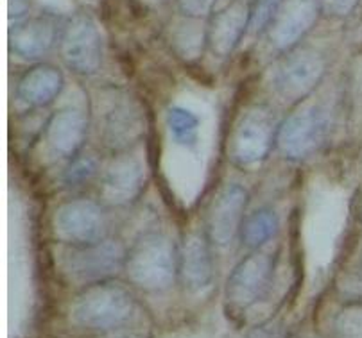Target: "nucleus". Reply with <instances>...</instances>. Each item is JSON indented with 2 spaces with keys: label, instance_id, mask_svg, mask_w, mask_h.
Instances as JSON below:
<instances>
[{
  "label": "nucleus",
  "instance_id": "obj_15",
  "mask_svg": "<svg viewBox=\"0 0 362 338\" xmlns=\"http://www.w3.org/2000/svg\"><path fill=\"white\" fill-rule=\"evenodd\" d=\"M206 233L192 231L180 249V272L183 284L190 292H203L214 281V256Z\"/></svg>",
  "mask_w": 362,
  "mask_h": 338
},
{
  "label": "nucleus",
  "instance_id": "obj_7",
  "mask_svg": "<svg viewBox=\"0 0 362 338\" xmlns=\"http://www.w3.org/2000/svg\"><path fill=\"white\" fill-rule=\"evenodd\" d=\"M330 131L328 113L320 106H305L291 113L278 126L276 149L286 159L301 162L313 156L327 140Z\"/></svg>",
  "mask_w": 362,
  "mask_h": 338
},
{
  "label": "nucleus",
  "instance_id": "obj_23",
  "mask_svg": "<svg viewBox=\"0 0 362 338\" xmlns=\"http://www.w3.org/2000/svg\"><path fill=\"white\" fill-rule=\"evenodd\" d=\"M97 172H99V159L93 154H79L66 167L63 181H65L66 186L76 188V186L90 183L97 176Z\"/></svg>",
  "mask_w": 362,
  "mask_h": 338
},
{
  "label": "nucleus",
  "instance_id": "obj_27",
  "mask_svg": "<svg viewBox=\"0 0 362 338\" xmlns=\"http://www.w3.org/2000/svg\"><path fill=\"white\" fill-rule=\"evenodd\" d=\"M244 338H287V331L284 327V324L271 320V322L258 324L257 327L247 331V334Z\"/></svg>",
  "mask_w": 362,
  "mask_h": 338
},
{
  "label": "nucleus",
  "instance_id": "obj_26",
  "mask_svg": "<svg viewBox=\"0 0 362 338\" xmlns=\"http://www.w3.org/2000/svg\"><path fill=\"white\" fill-rule=\"evenodd\" d=\"M177 8L187 18H204L212 13L217 0H176Z\"/></svg>",
  "mask_w": 362,
  "mask_h": 338
},
{
  "label": "nucleus",
  "instance_id": "obj_19",
  "mask_svg": "<svg viewBox=\"0 0 362 338\" xmlns=\"http://www.w3.org/2000/svg\"><path fill=\"white\" fill-rule=\"evenodd\" d=\"M335 294L344 304L362 303V242L335 276Z\"/></svg>",
  "mask_w": 362,
  "mask_h": 338
},
{
  "label": "nucleus",
  "instance_id": "obj_8",
  "mask_svg": "<svg viewBox=\"0 0 362 338\" xmlns=\"http://www.w3.org/2000/svg\"><path fill=\"white\" fill-rule=\"evenodd\" d=\"M327 72V61L313 49H294L287 52L273 73V90L286 104H300L307 99Z\"/></svg>",
  "mask_w": 362,
  "mask_h": 338
},
{
  "label": "nucleus",
  "instance_id": "obj_6",
  "mask_svg": "<svg viewBox=\"0 0 362 338\" xmlns=\"http://www.w3.org/2000/svg\"><path fill=\"white\" fill-rule=\"evenodd\" d=\"M278 126L273 113L264 106L246 109L228 138V158L237 167H253L267 158L276 143Z\"/></svg>",
  "mask_w": 362,
  "mask_h": 338
},
{
  "label": "nucleus",
  "instance_id": "obj_13",
  "mask_svg": "<svg viewBox=\"0 0 362 338\" xmlns=\"http://www.w3.org/2000/svg\"><path fill=\"white\" fill-rule=\"evenodd\" d=\"M321 15L320 0H286L267 29L271 47L280 54L296 49Z\"/></svg>",
  "mask_w": 362,
  "mask_h": 338
},
{
  "label": "nucleus",
  "instance_id": "obj_20",
  "mask_svg": "<svg viewBox=\"0 0 362 338\" xmlns=\"http://www.w3.org/2000/svg\"><path fill=\"white\" fill-rule=\"evenodd\" d=\"M278 231V217L269 207H260L244 219L240 239L247 249L258 251L266 246Z\"/></svg>",
  "mask_w": 362,
  "mask_h": 338
},
{
  "label": "nucleus",
  "instance_id": "obj_12",
  "mask_svg": "<svg viewBox=\"0 0 362 338\" xmlns=\"http://www.w3.org/2000/svg\"><path fill=\"white\" fill-rule=\"evenodd\" d=\"M250 193L240 185H226L214 197L206 213V236L214 246H230L244 224Z\"/></svg>",
  "mask_w": 362,
  "mask_h": 338
},
{
  "label": "nucleus",
  "instance_id": "obj_21",
  "mask_svg": "<svg viewBox=\"0 0 362 338\" xmlns=\"http://www.w3.org/2000/svg\"><path fill=\"white\" fill-rule=\"evenodd\" d=\"M167 126L173 135V140L180 145L190 147L197 142V129H199V119L192 111L180 106H174L167 111Z\"/></svg>",
  "mask_w": 362,
  "mask_h": 338
},
{
  "label": "nucleus",
  "instance_id": "obj_1",
  "mask_svg": "<svg viewBox=\"0 0 362 338\" xmlns=\"http://www.w3.org/2000/svg\"><path fill=\"white\" fill-rule=\"evenodd\" d=\"M97 138L105 149L122 154L146 135V115L139 100L124 90L100 92L93 106Z\"/></svg>",
  "mask_w": 362,
  "mask_h": 338
},
{
  "label": "nucleus",
  "instance_id": "obj_17",
  "mask_svg": "<svg viewBox=\"0 0 362 338\" xmlns=\"http://www.w3.org/2000/svg\"><path fill=\"white\" fill-rule=\"evenodd\" d=\"M63 88V73L52 65H36L20 77L16 95L29 108H45Z\"/></svg>",
  "mask_w": 362,
  "mask_h": 338
},
{
  "label": "nucleus",
  "instance_id": "obj_29",
  "mask_svg": "<svg viewBox=\"0 0 362 338\" xmlns=\"http://www.w3.org/2000/svg\"><path fill=\"white\" fill-rule=\"evenodd\" d=\"M120 338H144V337H140V334H124V337Z\"/></svg>",
  "mask_w": 362,
  "mask_h": 338
},
{
  "label": "nucleus",
  "instance_id": "obj_24",
  "mask_svg": "<svg viewBox=\"0 0 362 338\" xmlns=\"http://www.w3.org/2000/svg\"><path fill=\"white\" fill-rule=\"evenodd\" d=\"M286 0H257L255 6H251L250 16V32L251 35H260L273 23L274 16L280 11L281 4Z\"/></svg>",
  "mask_w": 362,
  "mask_h": 338
},
{
  "label": "nucleus",
  "instance_id": "obj_10",
  "mask_svg": "<svg viewBox=\"0 0 362 338\" xmlns=\"http://www.w3.org/2000/svg\"><path fill=\"white\" fill-rule=\"evenodd\" d=\"M59 54L66 68L83 77L93 76L103 63V43L95 20L88 13H76L62 35Z\"/></svg>",
  "mask_w": 362,
  "mask_h": 338
},
{
  "label": "nucleus",
  "instance_id": "obj_5",
  "mask_svg": "<svg viewBox=\"0 0 362 338\" xmlns=\"http://www.w3.org/2000/svg\"><path fill=\"white\" fill-rule=\"evenodd\" d=\"M274 256L266 251H253L244 256L231 270L224 289V304L228 313L244 317L267 296L273 283Z\"/></svg>",
  "mask_w": 362,
  "mask_h": 338
},
{
  "label": "nucleus",
  "instance_id": "obj_14",
  "mask_svg": "<svg viewBox=\"0 0 362 338\" xmlns=\"http://www.w3.org/2000/svg\"><path fill=\"white\" fill-rule=\"evenodd\" d=\"M250 16L251 6L246 0H231L221 11L214 13L204 31V43L216 58L224 59L231 56L244 32L250 31Z\"/></svg>",
  "mask_w": 362,
  "mask_h": 338
},
{
  "label": "nucleus",
  "instance_id": "obj_3",
  "mask_svg": "<svg viewBox=\"0 0 362 338\" xmlns=\"http://www.w3.org/2000/svg\"><path fill=\"white\" fill-rule=\"evenodd\" d=\"M135 313V297L126 286L105 281L86 286L70 308V319L76 326L92 331L120 327Z\"/></svg>",
  "mask_w": 362,
  "mask_h": 338
},
{
  "label": "nucleus",
  "instance_id": "obj_28",
  "mask_svg": "<svg viewBox=\"0 0 362 338\" xmlns=\"http://www.w3.org/2000/svg\"><path fill=\"white\" fill-rule=\"evenodd\" d=\"M29 0H9V20L18 22L20 18L28 15Z\"/></svg>",
  "mask_w": 362,
  "mask_h": 338
},
{
  "label": "nucleus",
  "instance_id": "obj_11",
  "mask_svg": "<svg viewBox=\"0 0 362 338\" xmlns=\"http://www.w3.org/2000/svg\"><path fill=\"white\" fill-rule=\"evenodd\" d=\"M147 183L146 165L129 152L115 154V158L100 177L99 195L108 206H127L142 195Z\"/></svg>",
  "mask_w": 362,
  "mask_h": 338
},
{
  "label": "nucleus",
  "instance_id": "obj_16",
  "mask_svg": "<svg viewBox=\"0 0 362 338\" xmlns=\"http://www.w3.org/2000/svg\"><path fill=\"white\" fill-rule=\"evenodd\" d=\"M88 133V116L77 108H65L50 116L45 127L47 145L56 156L74 159L81 154Z\"/></svg>",
  "mask_w": 362,
  "mask_h": 338
},
{
  "label": "nucleus",
  "instance_id": "obj_4",
  "mask_svg": "<svg viewBox=\"0 0 362 338\" xmlns=\"http://www.w3.org/2000/svg\"><path fill=\"white\" fill-rule=\"evenodd\" d=\"M127 249L120 240L105 239L90 246H65L58 265L63 276L83 289L112 281L126 267Z\"/></svg>",
  "mask_w": 362,
  "mask_h": 338
},
{
  "label": "nucleus",
  "instance_id": "obj_22",
  "mask_svg": "<svg viewBox=\"0 0 362 338\" xmlns=\"http://www.w3.org/2000/svg\"><path fill=\"white\" fill-rule=\"evenodd\" d=\"M330 338H362V303L344 304L330 320Z\"/></svg>",
  "mask_w": 362,
  "mask_h": 338
},
{
  "label": "nucleus",
  "instance_id": "obj_2",
  "mask_svg": "<svg viewBox=\"0 0 362 338\" xmlns=\"http://www.w3.org/2000/svg\"><path fill=\"white\" fill-rule=\"evenodd\" d=\"M124 270L140 290L162 292L180 272V251L163 233H146L127 249Z\"/></svg>",
  "mask_w": 362,
  "mask_h": 338
},
{
  "label": "nucleus",
  "instance_id": "obj_9",
  "mask_svg": "<svg viewBox=\"0 0 362 338\" xmlns=\"http://www.w3.org/2000/svg\"><path fill=\"white\" fill-rule=\"evenodd\" d=\"M105 210L92 199H72L59 204L52 215V233L65 246H90L106 239Z\"/></svg>",
  "mask_w": 362,
  "mask_h": 338
},
{
  "label": "nucleus",
  "instance_id": "obj_18",
  "mask_svg": "<svg viewBox=\"0 0 362 338\" xmlns=\"http://www.w3.org/2000/svg\"><path fill=\"white\" fill-rule=\"evenodd\" d=\"M56 23L47 16L28 20L15 25L9 32V47L23 59H38L45 56L56 42Z\"/></svg>",
  "mask_w": 362,
  "mask_h": 338
},
{
  "label": "nucleus",
  "instance_id": "obj_25",
  "mask_svg": "<svg viewBox=\"0 0 362 338\" xmlns=\"http://www.w3.org/2000/svg\"><path fill=\"white\" fill-rule=\"evenodd\" d=\"M361 0H320L321 13L330 18H344L357 9Z\"/></svg>",
  "mask_w": 362,
  "mask_h": 338
}]
</instances>
